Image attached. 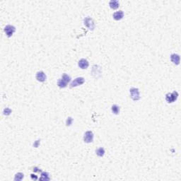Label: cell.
Here are the masks:
<instances>
[{
	"label": "cell",
	"mask_w": 181,
	"mask_h": 181,
	"mask_svg": "<svg viewBox=\"0 0 181 181\" xmlns=\"http://www.w3.org/2000/svg\"><path fill=\"white\" fill-rule=\"evenodd\" d=\"M22 178H24V174L21 173H19L16 175L14 180L15 181H21Z\"/></svg>",
	"instance_id": "cell-17"
},
{
	"label": "cell",
	"mask_w": 181,
	"mask_h": 181,
	"mask_svg": "<svg viewBox=\"0 0 181 181\" xmlns=\"http://www.w3.org/2000/svg\"><path fill=\"white\" fill-rule=\"evenodd\" d=\"M95 152H96V154H97L98 156L102 157V156H103L104 154H105V150H104L103 148L100 147L98 148V149H97L96 151H95Z\"/></svg>",
	"instance_id": "cell-12"
},
{
	"label": "cell",
	"mask_w": 181,
	"mask_h": 181,
	"mask_svg": "<svg viewBox=\"0 0 181 181\" xmlns=\"http://www.w3.org/2000/svg\"><path fill=\"white\" fill-rule=\"evenodd\" d=\"M72 121H73V120H72V118H68L67 120V126H69V125H71L72 124Z\"/></svg>",
	"instance_id": "cell-18"
},
{
	"label": "cell",
	"mask_w": 181,
	"mask_h": 181,
	"mask_svg": "<svg viewBox=\"0 0 181 181\" xmlns=\"http://www.w3.org/2000/svg\"><path fill=\"white\" fill-rule=\"evenodd\" d=\"M129 93H130V95L131 98L133 99L134 100H138L140 98L139 96V91L138 89L136 88H132L129 90Z\"/></svg>",
	"instance_id": "cell-2"
},
{
	"label": "cell",
	"mask_w": 181,
	"mask_h": 181,
	"mask_svg": "<svg viewBox=\"0 0 181 181\" xmlns=\"http://www.w3.org/2000/svg\"><path fill=\"white\" fill-rule=\"evenodd\" d=\"M36 79L40 82H44V81H46L47 77H46V75H45V74L44 72L40 71V72H37V74H36Z\"/></svg>",
	"instance_id": "cell-7"
},
{
	"label": "cell",
	"mask_w": 181,
	"mask_h": 181,
	"mask_svg": "<svg viewBox=\"0 0 181 181\" xmlns=\"http://www.w3.org/2000/svg\"><path fill=\"white\" fill-rule=\"evenodd\" d=\"M15 30H16V28L11 25H7L4 28V32L9 38L13 35V33L15 32Z\"/></svg>",
	"instance_id": "cell-3"
},
{
	"label": "cell",
	"mask_w": 181,
	"mask_h": 181,
	"mask_svg": "<svg viewBox=\"0 0 181 181\" xmlns=\"http://www.w3.org/2000/svg\"><path fill=\"white\" fill-rule=\"evenodd\" d=\"M171 60L176 64H180V56L177 54H172L171 55Z\"/></svg>",
	"instance_id": "cell-10"
},
{
	"label": "cell",
	"mask_w": 181,
	"mask_h": 181,
	"mask_svg": "<svg viewBox=\"0 0 181 181\" xmlns=\"http://www.w3.org/2000/svg\"><path fill=\"white\" fill-rule=\"evenodd\" d=\"M84 24L90 30H93L95 28V24L93 22V20L90 17H86V19H84Z\"/></svg>",
	"instance_id": "cell-5"
},
{
	"label": "cell",
	"mask_w": 181,
	"mask_h": 181,
	"mask_svg": "<svg viewBox=\"0 0 181 181\" xmlns=\"http://www.w3.org/2000/svg\"><path fill=\"white\" fill-rule=\"evenodd\" d=\"M111 110H112V112H113L115 115L119 114L120 113L119 106H118L117 105H113L112 106V108H111Z\"/></svg>",
	"instance_id": "cell-14"
},
{
	"label": "cell",
	"mask_w": 181,
	"mask_h": 181,
	"mask_svg": "<svg viewBox=\"0 0 181 181\" xmlns=\"http://www.w3.org/2000/svg\"><path fill=\"white\" fill-rule=\"evenodd\" d=\"M123 16H124V13L121 10L118 11H116V12H115L114 14H113V18L116 21L121 20V19L123 18Z\"/></svg>",
	"instance_id": "cell-9"
},
{
	"label": "cell",
	"mask_w": 181,
	"mask_h": 181,
	"mask_svg": "<svg viewBox=\"0 0 181 181\" xmlns=\"http://www.w3.org/2000/svg\"><path fill=\"white\" fill-rule=\"evenodd\" d=\"M93 140V134L91 131H87L84 137V141L86 143H90Z\"/></svg>",
	"instance_id": "cell-4"
},
{
	"label": "cell",
	"mask_w": 181,
	"mask_h": 181,
	"mask_svg": "<svg viewBox=\"0 0 181 181\" xmlns=\"http://www.w3.org/2000/svg\"><path fill=\"white\" fill-rule=\"evenodd\" d=\"M30 176H31V178H32L33 180H37V179H38L37 176H35V175H33V174H31Z\"/></svg>",
	"instance_id": "cell-20"
},
{
	"label": "cell",
	"mask_w": 181,
	"mask_h": 181,
	"mask_svg": "<svg viewBox=\"0 0 181 181\" xmlns=\"http://www.w3.org/2000/svg\"><path fill=\"white\" fill-rule=\"evenodd\" d=\"M4 115H9L11 113V110L9 109V108H5L4 109Z\"/></svg>",
	"instance_id": "cell-19"
},
{
	"label": "cell",
	"mask_w": 181,
	"mask_h": 181,
	"mask_svg": "<svg viewBox=\"0 0 181 181\" xmlns=\"http://www.w3.org/2000/svg\"><path fill=\"white\" fill-rule=\"evenodd\" d=\"M40 180H44V181H49L50 178H49V174L48 173L45 172H43L41 173V178H40Z\"/></svg>",
	"instance_id": "cell-15"
},
{
	"label": "cell",
	"mask_w": 181,
	"mask_h": 181,
	"mask_svg": "<svg viewBox=\"0 0 181 181\" xmlns=\"http://www.w3.org/2000/svg\"><path fill=\"white\" fill-rule=\"evenodd\" d=\"M62 79L64 81H66L67 83H69V82L71 81V77L69 75H67V74H63L62 76Z\"/></svg>",
	"instance_id": "cell-16"
},
{
	"label": "cell",
	"mask_w": 181,
	"mask_h": 181,
	"mask_svg": "<svg viewBox=\"0 0 181 181\" xmlns=\"http://www.w3.org/2000/svg\"><path fill=\"white\" fill-rule=\"evenodd\" d=\"M57 85L60 88H65L67 85V83L65 81H64L62 79H60L57 81Z\"/></svg>",
	"instance_id": "cell-13"
},
{
	"label": "cell",
	"mask_w": 181,
	"mask_h": 181,
	"mask_svg": "<svg viewBox=\"0 0 181 181\" xmlns=\"http://www.w3.org/2000/svg\"><path fill=\"white\" fill-rule=\"evenodd\" d=\"M84 82H85V79H84L83 77H78V78L75 79L74 81H72V83H71L70 86H71L72 88H73V87H75V86L81 85V84H83Z\"/></svg>",
	"instance_id": "cell-6"
},
{
	"label": "cell",
	"mask_w": 181,
	"mask_h": 181,
	"mask_svg": "<svg viewBox=\"0 0 181 181\" xmlns=\"http://www.w3.org/2000/svg\"><path fill=\"white\" fill-rule=\"evenodd\" d=\"M111 9H116L119 7V2L118 1H116V0H112L110 1L109 3Z\"/></svg>",
	"instance_id": "cell-11"
},
{
	"label": "cell",
	"mask_w": 181,
	"mask_h": 181,
	"mask_svg": "<svg viewBox=\"0 0 181 181\" xmlns=\"http://www.w3.org/2000/svg\"><path fill=\"white\" fill-rule=\"evenodd\" d=\"M78 65L79 67H80L81 69H87L88 67H89V62L85 60V59H81L79 61V63H78Z\"/></svg>",
	"instance_id": "cell-8"
},
{
	"label": "cell",
	"mask_w": 181,
	"mask_h": 181,
	"mask_svg": "<svg viewBox=\"0 0 181 181\" xmlns=\"http://www.w3.org/2000/svg\"><path fill=\"white\" fill-rule=\"evenodd\" d=\"M178 93L177 91H173V93H168L166 95V100L168 103H173L178 99Z\"/></svg>",
	"instance_id": "cell-1"
}]
</instances>
